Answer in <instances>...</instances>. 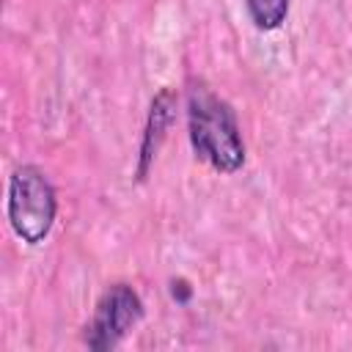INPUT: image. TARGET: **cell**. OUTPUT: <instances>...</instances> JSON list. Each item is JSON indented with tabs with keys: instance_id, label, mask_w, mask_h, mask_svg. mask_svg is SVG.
<instances>
[{
	"instance_id": "1",
	"label": "cell",
	"mask_w": 352,
	"mask_h": 352,
	"mask_svg": "<svg viewBox=\"0 0 352 352\" xmlns=\"http://www.w3.org/2000/svg\"><path fill=\"white\" fill-rule=\"evenodd\" d=\"M187 129L198 160L220 173H236L245 165V143L236 116L226 99L206 85H192L187 96Z\"/></svg>"
},
{
	"instance_id": "2",
	"label": "cell",
	"mask_w": 352,
	"mask_h": 352,
	"mask_svg": "<svg viewBox=\"0 0 352 352\" xmlns=\"http://www.w3.org/2000/svg\"><path fill=\"white\" fill-rule=\"evenodd\" d=\"M55 209L58 201L47 173L36 165H19L8 179V220L14 234L28 245L44 242L55 223Z\"/></svg>"
},
{
	"instance_id": "3",
	"label": "cell",
	"mask_w": 352,
	"mask_h": 352,
	"mask_svg": "<svg viewBox=\"0 0 352 352\" xmlns=\"http://www.w3.org/2000/svg\"><path fill=\"white\" fill-rule=\"evenodd\" d=\"M143 319V302L138 297V292L126 283H116L110 286L96 308H94V319L85 327V344L94 352H107L113 346H118L124 341V336Z\"/></svg>"
},
{
	"instance_id": "4",
	"label": "cell",
	"mask_w": 352,
	"mask_h": 352,
	"mask_svg": "<svg viewBox=\"0 0 352 352\" xmlns=\"http://www.w3.org/2000/svg\"><path fill=\"white\" fill-rule=\"evenodd\" d=\"M173 107H176V94L170 88H162L148 110V121H146V132H143V143H140V165H138V179H146L148 165L165 138V129L170 126L173 118Z\"/></svg>"
},
{
	"instance_id": "5",
	"label": "cell",
	"mask_w": 352,
	"mask_h": 352,
	"mask_svg": "<svg viewBox=\"0 0 352 352\" xmlns=\"http://www.w3.org/2000/svg\"><path fill=\"white\" fill-rule=\"evenodd\" d=\"M245 8L258 30H278L286 22L289 0H245Z\"/></svg>"
}]
</instances>
